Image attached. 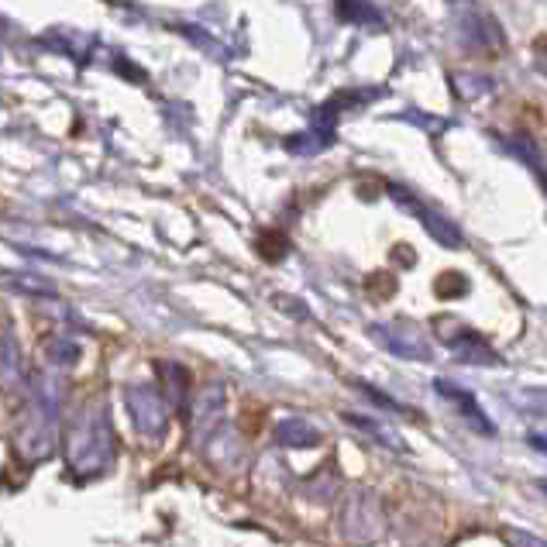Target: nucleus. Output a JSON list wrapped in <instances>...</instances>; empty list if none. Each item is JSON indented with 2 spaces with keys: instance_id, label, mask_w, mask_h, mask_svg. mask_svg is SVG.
Instances as JSON below:
<instances>
[{
  "instance_id": "obj_3",
  "label": "nucleus",
  "mask_w": 547,
  "mask_h": 547,
  "mask_svg": "<svg viewBox=\"0 0 547 547\" xmlns=\"http://www.w3.org/2000/svg\"><path fill=\"white\" fill-rule=\"evenodd\" d=\"M128 410H131V420L135 427L142 431L145 437H162L169 427V406L155 393L152 386L138 382V386H128Z\"/></svg>"
},
{
  "instance_id": "obj_9",
  "label": "nucleus",
  "mask_w": 547,
  "mask_h": 547,
  "mask_svg": "<svg viewBox=\"0 0 547 547\" xmlns=\"http://www.w3.org/2000/svg\"><path fill=\"white\" fill-rule=\"evenodd\" d=\"M506 537H510V541L517 544V547H547V544L541 541V537H534V534H520V530H510V534H506Z\"/></svg>"
},
{
  "instance_id": "obj_6",
  "label": "nucleus",
  "mask_w": 547,
  "mask_h": 547,
  "mask_svg": "<svg viewBox=\"0 0 547 547\" xmlns=\"http://www.w3.org/2000/svg\"><path fill=\"white\" fill-rule=\"evenodd\" d=\"M0 286L18 296H56V286L49 279L31 276V272H0Z\"/></svg>"
},
{
  "instance_id": "obj_7",
  "label": "nucleus",
  "mask_w": 547,
  "mask_h": 547,
  "mask_svg": "<svg viewBox=\"0 0 547 547\" xmlns=\"http://www.w3.org/2000/svg\"><path fill=\"white\" fill-rule=\"evenodd\" d=\"M276 441L289 444V448H303V444H317L320 434H317V427L307 424V420H283V424L276 427Z\"/></svg>"
},
{
  "instance_id": "obj_5",
  "label": "nucleus",
  "mask_w": 547,
  "mask_h": 547,
  "mask_svg": "<svg viewBox=\"0 0 547 547\" xmlns=\"http://www.w3.org/2000/svg\"><path fill=\"white\" fill-rule=\"evenodd\" d=\"M25 386V358H21L18 338L11 331L0 334V389L4 393H18Z\"/></svg>"
},
{
  "instance_id": "obj_2",
  "label": "nucleus",
  "mask_w": 547,
  "mask_h": 547,
  "mask_svg": "<svg viewBox=\"0 0 547 547\" xmlns=\"http://www.w3.org/2000/svg\"><path fill=\"white\" fill-rule=\"evenodd\" d=\"M31 403L28 413L18 427V451L25 461H45L52 458L59 444V400H62V386L56 375L38 372L31 379Z\"/></svg>"
},
{
  "instance_id": "obj_10",
  "label": "nucleus",
  "mask_w": 547,
  "mask_h": 547,
  "mask_svg": "<svg viewBox=\"0 0 547 547\" xmlns=\"http://www.w3.org/2000/svg\"><path fill=\"white\" fill-rule=\"evenodd\" d=\"M541 489H544V492H547V482H544V486H541Z\"/></svg>"
},
{
  "instance_id": "obj_1",
  "label": "nucleus",
  "mask_w": 547,
  "mask_h": 547,
  "mask_svg": "<svg viewBox=\"0 0 547 547\" xmlns=\"http://www.w3.org/2000/svg\"><path fill=\"white\" fill-rule=\"evenodd\" d=\"M114 431L111 417H107V406L93 400L76 413L73 427L66 434V461L76 475L93 479V475H104L114 465Z\"/></svg>"
},
{
  "instance_id": "obj_8",
  "label": "nucleus",
  "mask_w": 547,
  "mask_h": 547,
  "mask_svg": "<svg viewBox=\"0 0 547 547\" xmlns=\"http://www.w3.org/2000/svg\"><path fill=\"white\" fill-rule=\"evenodd\" d=\"M45 355H49L52 365H73V362H80V345H76V341H66V338H56V341H49Z\"/></svg>"
},
{
  "instance_id": "obj_4",
  "label": "nucleus",
  "mask_w": 547,
  "mask_h": 547,
  "mask_svg": "<svg viewBox=\"0 0 547 547\" xmlns=\"http://www.w3.org/2000/svg\"><path fill=\"white\" fill-rule=\"evenodd\" d=\"M221 413H224V389L214 382V386L203 389L197 403H193V441L197 444L207 441V437L217 431V424H221Z\"/></svg>"
}]
</instances>
